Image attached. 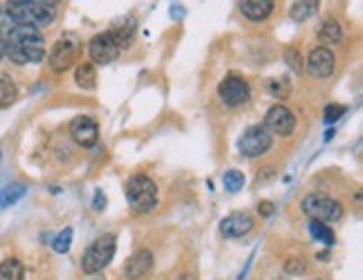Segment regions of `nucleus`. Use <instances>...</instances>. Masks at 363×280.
<instances>
[{"label": "nucleus", "mask_w": 363, "mask_h": 280, "mask_svg": "<svg viewBox=\"0 0 363 280\" xmlns=\"http://www.w3.org/2000/svg\"><path fill=\"white\" fill-rule=\"evenodd\" d=\"M0 38L5 43V54L18 66L40 63L45 59V38L36 27L14 23Z\"/></svg>", "instance_id": "nucleus-1"}, {"label": "nucleus", "mask_w": 363, "mask_h": 280, "mask_svg": "<svg viewBox=\"0 0 363 280\" xmlns=\"http://www.w3.org/2000/svg\"><path fill=\"white\" fill-rule=\"evenodd\" d=\"M59 3H50V0H12V3H3L7 14L12 16L18 25L29 27H50L54 23Z\"/></svg>", "instance_id": "nucleus-2"}, {"label": "nucleus", "mask_w": 363, "mask_h": 280, "mask_svg": "<svg viewBox=\"0 0 363 280\" xmlns=\"http://www.w3.org/2000/svg\"><path fill=\"white\" fill-rule=\"evenodd\" d=\"M126 198L131 209L148 213L157 207V184L148 175H133L126 184Z\"/></svg>", "instance_id": "nucleus-3"}, {"label": "nucleus", "mask_w": 363, "mask_h": 280, "mask_svg": "<svg viewBox=\"0 0 363 280\" xmlns=\"http://www.w3.org/2000/svg\"><path fill=\"white\" fill-rule=\"evenodd\" d=\"M301 209L307 218L323 222V224L336 222L343 218V207H341V202H336L329 196H323V193H309V196H305L301 202Z\"/></svg>", "instance_id": "nucleus-4"}, {"label": "nucleus", "mask_w": 363, "mask_h": 280, "mask_svg": "<svg viewBox=\"0 0 363 280\" xmlns=\"http://www.w3.org/2000/svg\"><path fill=\"white\" fill-rule=\"evenodd\" d=\"M114 249H117V238L112 233H105L94 240L83 253V260H81L83 274H99L103 267H108V263L114 256Z\"/></svg>", "instance_id": "nucleus-5"}, {"label": "nucleus", "mask_w": 363, "mask_h": 280, "mask_svg": "<svg viewBox=\"0 0 363 280\" xmlns=\"http://www.w3.org/2000/svg\"><path fill=\"white\" fill-rule=\"evenodd\" d=\"M81 50V43L77 38V34H63L54 47L50 52V66L54 72H66L68 68H72V63L77 61Z\"/></svg>", "instance_id": "nucleus-6"}, {"label": "nucleus", "mask_w": 363, "mask_h": 280, "mask_svg": "<svg viewBox=\"0 0 363 280\" xmlns=\"http://www.w3.org/2000/svg\"><path fill=\"white\" fill-rule=\"evenodd\" d=\"M238 148L244 157H260L272 148V133L265 126H251L240 137Z\"/></svg>", "instance_id": "nucleus-7"}, {"label": "nucleus", "mask_w": 363, "mask_h": 280, "mask_svg": "<svg viewBox=\"0 0 363 280\" xmlns=\"http://www.w3.org/2000/svg\"><path fill=\"white\" fill-rule=\"evenodd\" d=\"M265 128L274 135H281V137H290L296 128V117L290 108H285L281 103H276L269 108V112L265 117Z\"/></svg>", "instance_id": "nucleus-8"}, {"label": "nucleus", "mask_w": 363, "mask_h": 280, "mask_svg": "<svg viewBox=\"0 0 363 280\" xmlns=\"http://www.w3.org/2000/svg\"><path fill=\"white\" fill-rule=\"evenodd\" d=\"M218 94L222 103H227L231 108L242 105L249 99V83L242 77H238V74H229V77L218 85Z\"/></svg>", "instance_id": "nucleus-9"}, {"label": "nucleus", "mask_w": 363, "mask_h": 280, "mask_svg": "<svg viewBox=\"0 0 363 280\" xmlns=\"http://www.w3.org/2000/svg\"><path fill=\"white\" fill-rule=\"evenodd\" d=\"M305 68H307L309 77L327 79V77H332V72L336 68V59H334V54L329 52L327 47H316V50L309 52Z\"/></svg>", "instance_id": "nucleus-10"}, {"label": "nucleus", "mask_w": 363, "mask_h": 280, "mask_svg": "<svg viewBox=\"0 0 363 280\" xmlns=\"http://www.w3.org/2000/svg\"><path fill=\"white\" fill-rule=\"evenodd\" d=\"M70 135L72 139L83 148H92L99 142V126L90 117H77L70 124Z\"/></svg>", "instance_id": "nucleus-11"}, {"label": "nucleus", "mask_w": 363, "mask_h": 280, "mask_svg": "<svg viewBox=\"0 0 363 280\" xmlns=\"http://www.w3.org/2000/svg\"><path fill=\"white\" fill-rule=\"evenodd\" d=\"M90 59L94 63H99V66H108L110 61H114L117 57H119V47L114 45V40L110 38L108 31H103V34H97L92 40H90Z\"/></svg>", "instance_id": "nucleus-12"}, {"label": "nucleus", "mask_w": 363, "mask_h": 280, "mask_svg": "<svg viewBox=\"0 0 363 280\" xmlns=\"http://www.w3.org/2000/svg\"><path fill=\"white\" fill-rule=\"evenodd\" d=\"M253 229V218L249 213H231L220 222V233L224 238H242Z\"/></svg>", "instance_id": "nucleus-13"}, {"label": "nucleus", "mask_w": 363, "mask_h": 280, "mask_svg": "<svg viewBox=\"0 0 363 280\" xmlns=\"http://www.w3.org/2000/svg\"><path fill=\"white\" fill-rule=\"evenodd\" d=\"M153 269V253L148 249L137 251L135 256H131L124 265V276L128 280H142L146 274H151Z\"/></svg>", "instance_id": "nucleus-14"}, {"label": "nucleus", "mask_w": 363, "mask_h": 280, "mask_svg": "<svg viewBox=\"0 0 363 280\" xmlns=\"http://www.w3.org/2000/svg\"><path fill=\"white\" fill-rule=\"evenodd\" d=\"M108 34H110V38L114 40V45L119 50L128 47L135 38V20H133V16H126L121 20H117Z\"/></svg>", "instance_id": "nucleus-15"}, {"label": "nucleus", "mask_w": 363, "mask_h": 280, "mask_svg": "<svg viewBox=\"0 0 363 280\" xmlns=\"http://www.w3.org/2000/svg\"><path fill=\"white\" fill-rule=\"evenodd\" d=\"M240 12L249 20H265L274 12V0H244L240 3Z\"/></svg>", "instance_id": "nucleus-16"}, {"label": "nucleus", "mask_w": 363, "mask_h": 280, "mask_svg": "<svg viewBox=\"0 0 363 280\" xmlns=\"http://www.w3.org/2000/svg\"><path fill=\"white\" fill-rule=\"evenodd\" d=\"M318 0H301V3H294L292 9H290V16L296 23H303V20L312 18L316 12H318Z\"/></svg>", "instance_id": "nucleus-17"}, {"label": "nucleus", "mask_w": 363, "mask_h": 280, "mask_svg": "<svg viewBox=\"0 0 363 280\" xmlns=\"http://www.w3.org/2000/svg\"><path fill=\"white\" fill-rule=\"evenodd\" d=\"M74 81L83 90H94V85H97V70H94L92 63H81L77 68V74H74Z\"/></svg>", "instance_id": "nucleus-18"}, {"label": "nucleus", "mask_w": 363, "mask_h": 280, "mask_svg": "<svg viewBox=\"0 0 363 280\" xmlns=\"http://www.w3.org/2000/svg\"><path fill=\"white\" fill-rule=\"evenodd\" d=\"M318 38H321L325 45H336V43H341V38H343V29H341L336 20H325L321 29H318Z\"/></svg>", "instance_id": "nucleus-19"}, {"label": "nucleus", "mask_w": 363, "mask_h": 280, "mask_svg": "<svg viewBox=\"0 0 363 280\" xmlns=\"http://www.w3.org/2000/svg\"><path fill=\"white\" fill-rule=\"evenodd\" d=\"M0 280H25V267L16 258L0 263Z\"/></svg>", "instance_id": "nucleus-20"}, {"label": "nucleus", "mask_w": 363, "mask_h": 280, "mask_svg": "<svg viewBox=\"0 0 363 280\" xmlns=\"http://www.w3.org/2000/svg\"><path fill=\"white\" fill-rule=\"evenodd\" d=\"M267 92H269L274 99H287L292 94V83L287 77H272L267 81Z\"/></svg>", "instance_id": "nucleus-21"}, {"label": "nucleus", "mask_w": 363, "mask_h": 280, "mask_svg": "<svg viewBox=\"0 0 363 280\" xmlns=\"http://www.w3.org/2000/svg\"><path fill=\"white\" fill-rule=\"evenodd\" d=\"M25 186L23 184H7L5 189H0V211L7 209L9 204H14L18 202L20 198L25 196Z\"/></svg>", "instance_id": "nucleus-22"}, {"label": "nucleus", "mask_w": 363, "mask_h": 280, "mask_svg": "<svg viewBox=\"0 0 363 280\" xmlns=\"http://www.w3.org/2000/svg\"><path fill=\"white\" fill-rule=\"evenodd\" d=\"M16 94H18V90H16L14 81L3 74V77H0V108L12 105L16 101Z\"/></svg>", "instance_id": "nucleus-23"}, {"label": "nucleus", "mask_w": 363, "mask_h": 280, "mask_svg": "<svg viewBox=\"0 0 363 280\" xmlns=\"http://www.w3.org/2000/svg\"><path fill=\"white\" fill-rule=\"evenodd\" d=\"M309 233L314 235L316 240H321L325 244H334L336 238H334V231L327 227L323 222H316V220H309Z\"/></svg>", "instance_id": "nucleus-24"}, {"label": "nucleus", "mask_w": 363, "mask_h": 280, "mask_svg": "<svg viewBox=\"0 0 363 280\" xmlns=\"http://www.w3.org/2000/svg\"><path fill=\"white\" fill-rule=\"evenodd\" d=\"M222 182H224V189H227L229 193H238L244 186V175L240 173V170H227Z\"/></svg>", "instance_id": "nucleus-25"}, {"label": "nucleus", "mask_w": 363, "mask_h": 280, "mask_svg": "<svg viewBox=\"0 0 363 280\" xmlns=\"http://www.w3.org/2000/svg\"><path fill=\"white\" fill-rule=\"evenodd\" d=\"M72 235L74 231L68 227V229H63L57 238H54V251L57 253H68L70 251V246H72Z\"/></svg>", "instance_id": "nucleus-26"}, {"label": "nucleus", "mask_w": 363, "mask_h": 280, "mask_svg": "<svg viewBox=\"0 0 363 280\" xmlns=\"http://www.w3.org/2000/svg\"><path fill=\"white\" fill-rule=\"evenodd\" d=\"M305 260L301 256H292V258H287V263H285V272L287 274H292V276H303L305 274Z\"/></svg>", "instance_id": "nucleus-27"}, {"label": "nucleus", "mask_w": 363, "mask_h": 280, "mask_svg": "<svg viewBox=\"0 0 363 280\" xmlns=\"http://www.w3.org/2000/svg\"><path fill=\"white\" fill-rule=\"evenodd\" d=\"M348 110L346 105H341V103H329L327 108H325V124H334V121H339L341 117H343V112Z\"/></svg>", "instance_id": "nucleus-28"}, {"label": "nucleus", "mask_w": 363, "mask_h": 280, "mask_svg": "<svg viewBox=\"0 0 363 280\" xmlns=\"http://www.w3.org/2000/svg\"><path fill=\"white\" fill-rule=\"evenodd\" d=\"M285 61H287V66H290L294 72H301V54H298V50H287L285 52Z\"/></svg>", "instance_id": "nucleus-29"}, {"label": "nucleus", "mask_w": 363, "mask_h": 280, "mask_svg": "<svg viewBox=\"0 0 363 280\" xmlns=\"http://www.w3.org/2000/svg\"><path fill=\"white\" fill-rule=\"evenodd\" d=\"M103 207H105V196H103L101 191H97V193H94V202H92V209H94V211H101Z\"/></svg>", "instance_id": "nucleus-30"}, {"label": "nucleus", "mask_w": 363, "mask_h": 280, "mask_svg": "<svg viewBox=\"0 0 363 280\" xmlns=\"http://www.w3.org/2000/svg\"><path fill=\"white\" fill-rule=\"evenodd\" d=\"M258 213L262 215V218H269V215L274 213V204L272 202H260L258 204Z\"/></svg>", "instance_id": "nucleus-31"}, {"label": "nucleus", "mask_w": 363, "mask_h": 280, "mask_svg": "<svg viewBox=\"0 0 363 280\" xmlns=\"http://www.w3.org/2000/svg\"><path fill=\"white\" fill-rule=\"evenodd\" d=\"M177 280H195V276H193V274H182Z\"/></svg>", "instance_id": "nucleus-32"}, {"label": "nucleus", "mask_w": 363, "mask_h": 280, "mask_svg": "<svg viewBox=\"0 0 363 280\" xmlns=\"http://www.w3.org/2000/svg\"><path fill=\"white\" fill-rule=\"evenodd\" d=\"M3 57H5V43L0 38V61H3Z\"/></svg>", "instance_id": "nucleus-33"}]
</instances>
